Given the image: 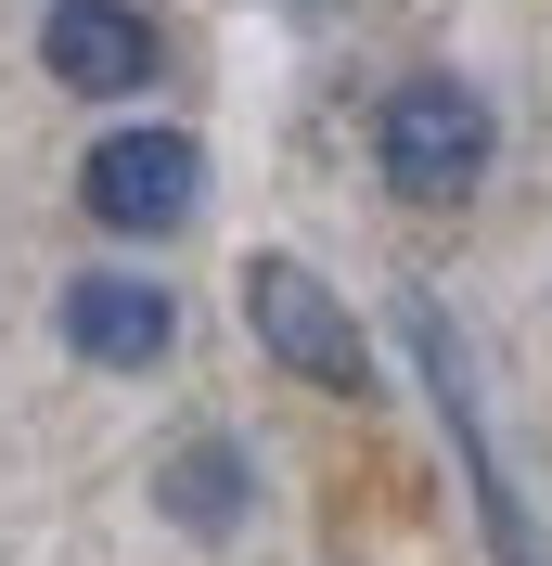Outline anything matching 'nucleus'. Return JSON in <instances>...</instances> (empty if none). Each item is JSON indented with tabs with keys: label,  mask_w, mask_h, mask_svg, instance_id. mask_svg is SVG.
Instances as JSON below:
<instances>
[{
	"label": "nucleus",
	"mask_w": 552,
	"mask_h": 566,
	"mask_svg": "<svg viewBox=\"0 0 552 566\" xmlns=\"http://www.w3.org/2000/svg\"><path fill=\"white\" fill-rule=\"evenodd\" d=\"M488 155H501V116H488V91H463V77H399L373 104V168L399 207H463L488 180Z\"/></svg>",
	"instance_id": "obj_1"
},
{
	"label": "nucleus",
	"mask_w": 552,
	"mask_h": 566,
	"mask_svg": "<svg viewBox=\"0 0 552 566\" xmlns=\"http://www.w3.org/2000/svg\"><path fill=\"white\" fill-rule=\"evenodd\" d=\"M244 322H257V348H270L296 387H321V399H373V335H360V310H347L309 258H283V245L244 258Z\"/></svg>",
	"instance_id": "obj_2"
},
{
	"label": "nucleus",
	"mask_w": 552,
	"mask_h": 566,
	"mask_svg": "<svg viewBox=\"0 0 552 566\" xmlns=\"http://www.w3.org/2000/svg\"><path fill=\"white\" fill-rule=\"evenodd\" d=\"M399 335H412L424 387H437V412H449V451H463V490H476V515H488V554H501V566H540V515L514 502V476H501V451H488V412H476V374H463L449 310H437V296H399Z\"/></svg>",
	"instance_id": "obj_3"
},
{
	"label": "nucleus",
	"mask_w": 552,
	"mask_h": 566,
	"mask_svg": "<svg viewBox=\"0 0 552 566\" xmlns=\"http://www.w3.org/2000/svg\"><path fill=\"white\" fill-rule=\"evenodd\" d=\"M77 207L104 232H180L206 207V142L193 129H104L91 168H77Z\"/></svg>",
	"instance_id": "obj_4"
},
{
	"label": "nucleus",
	"mask_w": 552,
	"mask_h": 566,
	"mask_svg": "<svg viewBox=\"0 0 552 566\" xmlns=\"http://www.w3.org/2000/svg\"><path fill=\"white\" fill-rule=\"evenodd\" d=\"M39 65L65 77L77 104H129L141 77L168 65V39L141 27L129 0H52V27H39Z\"/></svg>",
	"instance_id": "obj_5"
},
{
	"label": "nucleus",
	"mask_w": 552,
	"mask_h": 566,
	"mask_svg": "<svg viewBox=\"0 0 552 566\" xmlns=\"http://www.w3.org/2000/svg\"><path fill=\"white\" fill-rule=\"evenodd\" d=\"M65 348L104 360V374H155L180 348V296L141 283V271H77L65 283Z\"/></svg>",
	"instance_id": "obj_6"
},
{
	"label": "nucleus",
	"mask_w": 552,
	"mask_h": 566,
	"mask_svg": "<svg viewBox=\"0 0 552 566\" xmlns=\"http://www.w3.org/2000/svg\"><path fill=\"white\" fill-rule=\"evenodd\" d=\"M155 502H168L193 541H232V528H244V502H257V476H244L232 438H180V451L155 463Z\"/></svg>",
	"instance_id": "obj_7"
}]
</instances>
